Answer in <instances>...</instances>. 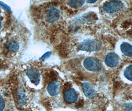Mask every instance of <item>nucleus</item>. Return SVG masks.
I'll return each mask as SVG.
<instances>
[{"mask_svg": "<svg viewBox=\"0 0 132 111\" xmlns=\"http://www.w3.org/2000/svg\"><path fill=\"white\" fill-rule=\"evenodd\" d=\"M82 87L84 94L86 97L91 98L95 96V91L90 83L88 82H84L82 84Z\"/></svg>", "mask_w": 132, "mask_h": 111, "instance_id": "1a4fd4ad", "label": "nucleus"}, {"mask_svg": "<svg viewBox=\"0 0 132 111\" xmlns=\"http://www.w3.org/2000/svg\"><path fill=\"white\" fill-rule=\"evenodd\" d=\"M16 97L18 103L20 105H24L26 102V97L22 89L19 88L16 92Z\"/></svg>", "mask_w": 132, "mask_h": 111, "instance_id": "9b49d317", "label": "nucleus"}, {"mask_svg": "<svg viewBox=\"0 0 132 111\" xmlns=\"http://www.w3.org/2000/svg\"><path fill=\"white\" fill-rule=\"evenodd\" d=\"M60 16V12L56 8L53 7L48 8L46 12V19L49 23H53L57 21Z\"/></svg>", "mask_w": 132, "mask_h": 111, "instance_id": "20e7f679", "label": "nucleus"}, {"mask_svg": "<svg viewBox=\"0 0 132 111\" xmlns=\"http://www.w3.org/2000/svg\"><path fill=\"white\" fill-rule=\"evenodd\" d=\"M5 106V101L3 98L0 95V111H3Z\"/></svg>", "mask_w": 132, "mask_h": 111, "instance_id": "2eb2a0df", "label": "nucleus"}, {"mask_svg": "<svg viewBox=\"0 0 132 111\" xmlns=\"http://www.w3.org/2000/svg\"><path fill=\"white\" fill-rule=\"evenodd\" d=\"M84 66L86 69L93 72L99 71L102 68V64L100 61L94 57L86 59L84 60Z\"/></svg>", "mask_w": 132, "mask_h": 111, "instance_id": "f03ea898", "label": "nucleus"}, {"mask_svg": "<svg viewBox=\"0 0 132 111\" xmlns=\"http://www.w3.org/2000/svg\"><path fill=\"white\" fill-rule=\"evenodd\" d=\"M83 103H84V102H83V100H80L78 102V103H77V106H78V107H81V106L83 105Z\"/></svg>", "mask_w": 132, "mask_h": 111, "instance_id": "6ab92c4d", "label": "nucleus"}, {"mask_svg": "<svg viewBox=\"0 0 132 111\" xmlns=\"http://www.w3.org/2000/svg\"><path fill=\"white\" fill-rule=\"evenodd\" d=\"M1 27H2V23H1V20H0V29H1Z\"/></svg>", "mask_w": 132, "mask_h": 111, "instance_id": "412c9836", "label": "nucleus"}, {"mask_svg": "<svg viewBox=\"0 0 132 111\" xmlns=\"http://www.w3.org/2000/svg\"><path fill=\"white\" fill-rule=\"evenodd\" d=\"M132 66L130 65L124 71V76L129 81H131L132 80Z\"/></svg>", "mask_w": 132, "mask_h": 111, "instance_id": "4468645a", "label": "nucleus"}, {"mask_svg": "<svg viewBox=\"0 0 132 111\" xmlns=\"http://www.w3.org/2000/svg\"><path fill=\"white\" fill-rule=\"evenodd\" d=\"M64 98L65 102L68 103H73L77 101L78 95L76 91L73 88L67 89L64 93Z\"/></svg>", "mask_w": 132, "mask_h": 111, "instance_id": "423d86ee", "label": "nucleus"}, {"mask_svg": "<svg viewBox=\"0 0 132 111\" xmlns=\"http://www.w3.org/2000/svg\"><path fill=\"white\" fill-rule=\"evenodd\" d=\"M85 1H69L68 4L69 6L74 8H78L83 5Z\"/></svg>", "mask_w": 132, "mask_h": 111, "instance_id": "ddd939ff", "label": "nucleus"}, {"mask_svg": "<svg viewBox=\"0 0 132 111\" xmlns=\"http://www.w3.org/2000/svg\"><path fill=\"white\" fill-rule=\"evenodd\" d=\"M79 49L85 52H95L102 47L101 42L96 40H87L80 43Z\"/></svg>", "mask_w": 132, "mask_h": 111, "instance_id": "f257e3e1", "label": "nucleus"}, {"mask_svg": "<svg viewBox=\"0 0 132 111\" xmlns=\"http://www.w3.org/2000/svg\"><path fill=\"white\" fill-rule=\"evenodd\" d=\"M123 4L120 1L108 2L103 6V9L108 13H114L118 12L123 7Z\"/></svg>", "mask_w": 132, "mask_h": 111, "instance_id": "7ed1b4c3", "label": "nucleus"}, {"mask_svg": "<svg viewBox=\"0 0 132 111\" xmlns=\"http://www.w3.org/2000/svg\"><path fill=\"white\" fill-rule=\"evenodd\" d=\"M0 4L7 11H11V8L9 6H7L5 4H4L3 2H0Z\"/></svg>", "mask_w": 132, "mask_h": 111, "instance_id": "a211bd4d", "label": "nucleus"}, {"mask_svg": "<svg viewBox=\"0 0 132 111\" xmlns=\"http://www.w3.org/2000/svg\"><path fill=\"white\" fill-rule=\"evenodd\" d=\"M47 90L48 93L52 96H55L60 92V84L59 82H52L48 84L47 87Z\"/></svg>", "mask_w": 132, "mask_h": 111, "instance_id": "6e6552de", "label": "nucleus"}, {"mask_svg": "<svg viewBox=\"0 0 132 111\" xmlns=\"http://www.w3.org/2000/svg\"><path fill=\"white\" fill-rule=\"evenodd\" d=\"M119 62V57L118 55L114 53H109L105 59L106 65L110 67H115Z\"/></svg>", "mask_w": 132, "mask_h": 111, "instance_id": "39448f33", "label": "nucleus"}, {"mask_svg": "<svg viewBox=\"0 0 132 111\" xmlns=\"http://www.w3.org/2000/svg\"><path fill=\"white\" fill-rule=\"evenodd\" d=\"M122 53L127 56L131 57L132 55V47L130 44L128 42H123L120 47Z\"/></svg>", "mask_w": 132, "mask_h": 111, "instance_id": "9d476101", "label": "nucleus"}, {"mask_svg": "<svg viewBox=\"0 0 132 111\" xmlns=\"http://www.w3.org/2000/svg\"><path fill=\"white\" fill-rule=\"evenodd\" d=\"M125 108L127 111H132V104L131 103H126L125 104Z\"/></svg>", "mask_w": 132, "mask_h": 111, "instance_id": "f3484780", "label": "nucleus"}, {"mask_svg": "<svg viewBox=\"0 0 132 111\" xmlns=\"http://www.w3.org/2000/svg\"><path fill=\"white\" fill-rule=\"evenodd\" d=\"M96 2V0H94V1H87V3H95Z\"/></svg>", "mask_w": 132, "mask_h": 111, "instance_id": "aec40b11", "label": "nucleus"}, {"mask_svg": "<svg viewBox=\"0 0 132 111\" xmlns=\"http://www.w3.org/2000/svg\"><path fill=\"white\" fill-rule=\"evenodd\" d=\"M27 75L32 83L35 85H38L39 83L40 75L39 72L36 69L32 68L28 69L27 72Z\"/></svg>", "mask_w": 132, "mask_h": 111, "instance_id": "0eeeda50", "label": "nucleus"}, {"mask_svg": "<svg viewBox=\"0 0 132 111\" xmlns=\"http://www.w3.org/2000/svg\"><path fill=\"white\" fill-rule=\"evenodd\" d=\"M52 53L50 52H48L47 53H45L42 57L40 58V59H42V60H46V59L48 58V57L51 56Z\"/></svg>", "mask_w": 132, "mask_h": 111, "instance_id": "dca6fc26", "label": "nucleus"}, {"mask_svg": "<svg viewBox=\"0 0 132 111\" xmlns=\"http://www.w3.org/2000/svg\"><path fill=\"white\" fill-rule=\"evenodd\" d=\"M6 45L8 49L12 52H15L18 51L19 47L18 43L15 41H9Z\"/></svg>", "mask_w": 132, "mask_h": 111, "instance_id": "f8f14e48", "label": "nucleus"}]
</instances>
